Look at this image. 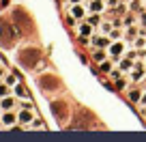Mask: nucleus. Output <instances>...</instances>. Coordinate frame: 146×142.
Returning a JSON list of instances; mask_svg holds the SVG:
<instances>
[{
  "label": "nucleus",
  "instance_id": "obj_1",
  "mask_svg": "<svg viewBox=\"0 0 146 142\" xmlns=\"http://www.w3.org/2000/svg\"><path fill=\"white\" fill-rule=\"evenodd\" d=\"M39 60H41V50H36V47H26L19 52V65L24 67H35Z\"/></svg>",
  "mask_w": 146,
  "mask_h": 142
},
{
  "label": "nucleus",
  "instance_id": "obj_2",
  "mask_svg": "<svg viewBox=\"0 0 146 142\" xmlns=\"http://www.w3.org/2000/svg\"><path fill=\"white\" fill-rule=\"evenodd\" d=\"M13 19H15V22H19L17 26L22 28V30H24V28H26V32L32 30V19L28 17V13H24L22 9H15L13 11Z\"/></svg>",
  "mask_w": 146,
  "mask_h": 142
},
{
  "label": "nucleus",
  "instance_id": "obj_3",
  "mask_svg": "<svg viewBox=\"0 0 146 142\" xmlns=\"http://www.w3.org/2000/svg\"><path fill=\"white\" fill-rule=\"evenodd\" d=\"M36 84L43 88V91H56L58 88V80L54 75H41V78L36 80Z\"/></svg>",
  "mask_w": 146,
  "mask_h": 142
},
{
  "label": "nucleus",
  "instance_id": "obj_4",
  "mask_svg": "<svg viewBox=\"0 0 146 142\" xmlns=\"http://www.w3.org/2000/svg\"><path fill=\"white\" fill-rule=\"evenodd\" d=\"M52 114H54L56 121H64V116H67V105H64L62 101H54V103H52Z\"/></svg>",
  "mask_w": 146,
  "mask_h": 142
},
{
  "label": "nucleus",
  "instance_id": "obj_5",
  "mask_svg": "<svg viewBox=\"0 0 146 142\" xmlns=\"http://www.w3.org/2000/svg\"><path fill=\"white\" fill-rule=\"evenodd\" d=\"M19 121H22V123H30L32 114H30V112H19Z\"/></svg>",
  "mask_w": 146,
  "mask_h": 142
},
{
  "label": "nucleus",
  "instance_id": "obj_6",
  "mask_svg": "<svg viewBox=\"0 0 146 142\" xmlns=\"http://www.w3.org/2000/svg\"><path fill=\"white\" fill-rule=\"evenodd\" d=\"M92 41H95V45H97V47L108 45V39H105V37H97V39H92Z\"/></svg>",
  "mask_w": 146,
  "mask_h": 142
},
{
  "label": "nucleus",
  "instance_id": "obj_7",
  "mask_svg": "<svg viewBox=\"0 0 146 142\" xmlns=\"http://www.w3.org/2000/svg\"><path fill=\"white\" fill-rule=\"evenodd\" d=\"M15 95L17 97H28V91L24 86H15Z\"/></svg>",
  "mask_w": 146,
  "mask_h": 142
},
{
  "label": "nucleus",
  "instance_id": "obj_8",
  "mask_svg": "<svg viewBox=\"0 0 146 142\" xmlns=\"http://www.w3.org/2000/svg\"><path fill=\"white\" fill-rule=\"evenodd\" d=\"M13 121H15V116H13V114H5V116H2V123H5V125H7V123L11 125Z\"/></svg>",
  "mask_w": 146,
  "mask_h": 142
},
{
  "label": "nucleus",
  "instance_id": "obj_9",
  "mask_svg": "<svg viewBox=\"0 0 146 142\" xmlns=\"http://www.w3.org/2000/svg\"><path fill=\"white\" fill-rule=\"evenodd\" d=\"M129 99H131V101H137V99H140V91H131V93H129Z\"/></svg>",
  "mask_w": 146,
  "mask_h": 142
},
{
  "label": "nucleus",
  "instance_id": "obj_10",
  "mask_svg": "<svg viewBox=\"0 0 146 142\" xmlns=\"http://www.w3.org/2000/svg\"><path fill=\"white\" fill-rule=\"evenodd\" d=\"M90 9L92 11H101V2H99V0H95V2L90 5Z\"/></svg>",
  "mask_w": 146,
  "mask_h": 142
},
{
  "label": "nucleus",
  "instance_id": "obj_11",
  "mask_svg": "<svg viewBox=\"0 0 146 142\" xmlns=\"http://www.w3.org/2000/svg\"><path fill=\"white\" fill-rule=\"evenodd\" d=\"M0 105H2V108H11L13 101H11V99H2V103H0Z\"/></svg>",
  "mask_w": 146,
  "mask_h": 142
},
{
  "label": "nucleus",
  "instance_id": "obj_12",
  "mask_svg": "<svg viewBox=\"0 0 146 142\" xmlns=\"http://www.w3.org/2000/svg\"><path fill=\"white\" fill-rule=\"evenodd\" d=\"M7 93H9V88H7V86H2V84H0V97H5Z\"/></svg>",
  "mask_w": 146,
  "mask_h": 142
},
{
  "label": "nucleus",
  "instance_id": "obj_13",
  "mask_svg": "<svg viewBox=\"0 0 146 142\" xmlns=\"http://www.w3.org/2000/svg\"><path fill=\"white\" fill-rule=\"evenodd\" d=\"M95 60H97V63H101V60H103V52H97V54H95Z\"/></svg>",
  "mask_w": 146,
  "mask_h": 142
},
{
  "label": "nucleus",
  "instance_id": "obj_14",
  "mask_svg": "<svg viewBox=\"0 0 146 142\" xmlns=\"http://www.w3.org/2000/svg\"><path fill=\"white\" fill-rule=\"evenodd\" d=\"M32 127H35V129H43V123H39V121H32Z\"/></svg>",
  "mask_w": 146,
  "mask_h": 142
},
{
  "label": "nucleus",
  "instance_id": "obj_15",
  "mask_svg": "<svg viewBox=\"0 0 146 142\" xmlns=\"http://www.w3.org/2000/svg\"><path fill=\"white\" fill-rule=\"evenodd\" d=\"M2 30H5V22H0V41L5 39V35H2Z\"/></svg>",
  "mask_w": 146,
  "mask_h": 142
},
{
  "label": "nucleus",
  "instance_id": "obj_16",
  "mask_svg": "<svg viewBox=\"0 0 146 142\" xmlns=\"http://www.w3.org/2000/svg\"><path fill=\"white\" fill-rule=\"evenodd\" d=\"M120 67H123V69H129V67H131V63H129V60H123V65H120Z\"/></svg>",
  "mask_w": 146,
  "mask_h": 142
},
{
  "label": "nucleus",
  "instance_id": "obj_17",
  "mask_svg": "<svg viewBox=\"0 0 146 142\" xmlns=\"http://www.w3.org/2000/svg\"><path fill=\"white\" fill-rule=\"evenodd\" d=\"M142 24H144V26H146V15H142Z\"/></svg>",
  "mask_w": 146,
  "mask_h": 142
},
{
  "label": "nucleus",
  "instance_id": "obj_18",
  "mask_svg": "<svg viewBox=\"0 0 146 142\" xmlns=\"http://www.w3.org/2000/svg\"><path fill=\"white\" fill-rule=\"evenodd\" d=\"M0 75H2V71H0Z\"/></svg>",
  "mask_w": 146,
  "mask_h": 142
}]
</instances>
